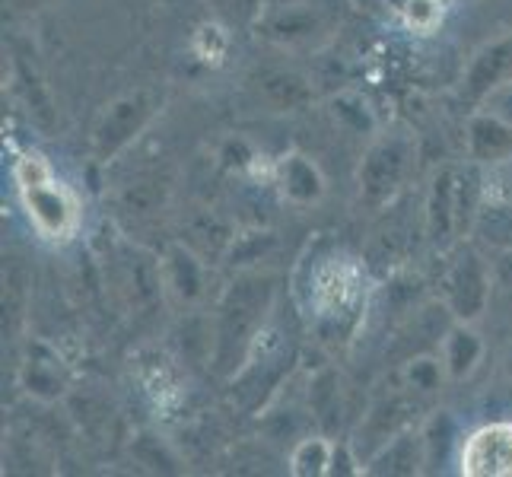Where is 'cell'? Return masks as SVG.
<instances>
[{"mask_svg": "<svg viewBox=\"0 0 512 477\" xmlns=\"http://www.w3.org/2000/svg\"><path fill=\"white\" fill-rule=\"evenodd\" d=\"M490 99H493V115H500V118H506V121H512V83H506V86H500L497 93H490Z\"/></svg>", "mask_w": 512, "mask_h": 477, "instance_id": "25", "label": "cell"}, {"mask_svg": "<svg viewBox=\"0 0 512 477\" xmlns=\"http://www.w3.org/2000/svg\"><path fill=\"white\" fill-rule=\"evenodd\" d=\"M455 226V179L452 172H443L436 179L433 201H430V229L433 239H446V233Z\"/></svg>", "mask_w": 512, "mask_h": 477, "instance_id": "14", "label": "cell"}, {"mask_svg": "<svg viewBox=\"0 0 512 477\" xmlns=\"http://www.w3.org/2000/svg\"><path fill=\"white\" fill-rule=\"evenodd\" d=\"M474 233L484 242L500 245V249H512V201H487L478 210V220H474Z\"/></svg>", "mask_w": 512, "mask_h": 477, "instance_id": "11", "label": "cell"}, {"mask_svg": "<svg viewBox=\"0 0 512 477\" xmlns=\"http://www.w3.org/2000/svg\"><path fill=\"white\" fill-rule=\"evenodd\" d=\"M468 144L471 156L481 163H506L512 156V121L500 115H478L468 128Z\"/></svg>", "mask_w": 512, "mask_h": 477, "instance_id": "8", "label": "cell"}, {"mask_svg": "<svg viewBox=\"0 0 512 477\" xmlns=\"http://www.w3.org/2000/svg\"><path fill=\"white\" fill-rule=\"evenodd\" d=\"M280 188H284L290 201L312 204L322 198L325 182H322V172L315 169V163H309L306 156H290L284 159V166H280Z\"/></svg>", "mask_w": 512, "mask_h": 477, "instance_id": "9", "label": "cell"}, {"mask_svg": "<svg viewBox=\"0 0 512 477\" xmlns=\"http://www.w3.org/2000/svg\"><path fill=\"white\" fill-rule=\"evenodd\" d=\"M509 379H512V357H509Z\"/></svg>", "mask_w": 512, "mask_h": 477, "instance_id": "27", "label": "cell"}, {"mask_svg": "<svg viewBox=\"0 0 512 477\" xmlns=\"http://www.w3.org/2000/svg\"><path fill=\"white\" fill-rule=\"evenodd\" d=\"M462 474L512 477V423H490L462 449Z\"/></svg>", "mask_w": 512, "mask_h": 477, "instance_id": "3", "label": "cell"}, {"mask_svg": "<svg viewBox=\"0 0 512 477\" xmlns=\"http://www.w3.org/2000/svg\"><path fill=\"white\" fill-rule=\"evenodd\" d=\"M404 175V144L401 140H382L366 153L360 169V188L369 204H379L392 194Z\"/></svg>", "mask_w": 512, "mask_h": 477, "instance_id": "5", "label": "cell"}, {"mask_svg": "<svg viewBox=\"0 0 512 477\" xmlns=\"http://www.w3.org/2000/svg\"><path fill=\"white\" fill-rule=\"evenodd\" d=\"M357 462L350 458V449L347 446H334L331 449V465H328V474H357L360 468H353Z\"/></svg>", "mask_w": 512, "mask_h": 477, "instance_id": "24", "label": "cell"}, {"mask_svg": "<svg viewBox=\"0 0 512 477\" xmlns=\"http://www.w3.org/2000/svg\"><path fill=\"white\" fill-rule=\"evenodd\" d=\"M512 83V35L487 45L468 70V96L484 99Z\"/></svg>", "mask_w": 512, "mask_h": 477, "instance_id": "7", "label": "cell"}, {"mask_svg": "<svg viewBox=\"0 0 512 477\" xmlns=\"http://www.w3.org/2000/svg\"><path fill=\"white\" fill-rule=\"evenodd\" d=\"M506 163H509V166H506V169L500 172V179H497V182L503 185V188H500V191H503V194H500V198L512 201V156L506 159Z\"/></svg>", "mask_w": 512, "mask_h": 477, "instance_id": "26", "label": "cell"}, {"mask_svg": "<svg viewBox=\"0 0 512 477\" xmlns=\"http://www.w3.org/2000/svg\"><path fill=\"white\" fill-rule=\"evenodd\" d=\"M408 404H404L401 398H392V401H382L379 408L373 411V417H369L366 423V436H369V446L373 449H382L388 446L392 439L401 433V427L408 423Z\"/></svg>", "mask_w": 512, "mask_h": 477, "instance_id": "13", "label": "cell"}, {"mask_svg": "<svg viewBox=\"0 0 512 477\" xmlns=\"http://www.w3.org/2000/svg\"><path fill=\"white\" fill-rule=\"evenodd\" d=\"M478 194H481V185H478V175H465V182L455 185V226H474L478 220Z\"/></svg>", "mask_w": 512, "mask_h": 477, "instance_id": "18", "label": "cell"}, {"mask_svg": "<svg viewBox=\"0 0 512 477\" xmlns=\"http://www.w3.org/2000/svg\"><path fill=\"white\" fill-rule=\"evenodd\" d=\"M20 77H23V83H26V96H29V105H32L29 112H35V118H39V125H42V128H51V102H48V96L42 93L39 80H35V77L29 74V67H26L23 58H20Z\"/></svg>", "mask_w": 512, "mask_h": 477, "instance_id": "19", "label": "cell"}, {"mask_svg": "<svg viewBox=\"0 0 512 477\" xmlns=\"http://www.w3.org/2000/svg\"><path fill=\"white\" fill-rule=\"evenodd\" d=\"M481 360V338L471 328L458 325L446 331V369L452 379H465Z\"/></svg>", "mask_w": 512, "mask_h": 477, "instance_id": "10", "label": "cell"}, {"mask_svg": "<svg viewBox=\"0 0 512 477\" xmlns=\"http://www.w3.org/2000/svg\"><path fill=\"white\" fill-rule=\"evenodd\" d=\"M408 379L414 388H423V392H433V388H439V363L430 360V357H417L411 360L408 366Z\"/></svg>", "mask_w": 512, "mask_h": 477, "instance_id": "22", "label": "cell"}, {"mask_svg": "<svg viewBox=\"0 0 512 477\" xmlns=\"http://www.w3.org/2000/svg\"><path fill=\"white\" fill-rule=\"evenodd\" d=\"M331 449L325 439H303L293 452V474L309 477V474H328L331 465Z\"/></svg>", "mask_w": 512, "mask_h": 477, "instance_id": "17", "label": "cell"}, {"mask_svg": "<svg viewBox=\"0 0 512 477\" xmlns=\"http://www.w3.org/2000/svg\"><path fill=\"white\" fill-rule=\"evenodd\" d=\"M487 306V271L481 258L474 252H465L449 274V309L455 318L471 322Z\"/></svg>", "mask_w": 512, "mask_h": 477, "instance_id": "6", "label": "cell"}, {"mask_svg": "<svg viewBox=\"0 0 512 477\" xmlns=\"http://www.w3.org/2000/svg\"><path fill=\"white\" fill-rule=\"evenodd\" d=\"M169 284L179 290V296L191 299L201 290V268L185 249H172L169 252Z\"/></svg>", "mask_w": 512, "mask_h": 477, "instance_id": "16", "label": "cell"}, {"mask_svg": "<svg viewBox=\"0 0 512 477\" xmlns=\"http://www.w3.org/2000/svg\"><path fill=\"white\" fill-rule=\"evenodd\" d=\"M198 51L204 61H220L223 51H226V35L220 26H204L198 32Z\"/></svg>", "mask_w": 512, "mask_h": 477, "instance_id": "23", "label": "cell"}, {"mask_svg": "<svg viewBox=\"0 0 512 477\" xmlns=\"http://www.w3.org/2000/svg\"><path fill=\"white\" fill-rule=\"evenodd\" d=\"M268 303H271V280H261V277H245L226 293L220 306V328H217L220 369H233L242 363L245 350L258 338Z\"/></svg>", "mask_w": 512, "mask_h": 477, "instance_id": "1", "label": "cell"}, {"mask_svg": "<svg viewBox=\"0 0 512 477\" xmlns=\"http://www.w3.org/2000/svg\"><path fill=\"white\" fill-rule=\"evenodd\" d=\"M261 90H264V96H268L271 105H277V109H293V105L309 99L306 83L299 77H293V74H268L261 83Z\"/></svg>", "mask_w": 512, "mask_h": 477, "instance_id": "15", "label": "cell"}, {"mask_svg": "<svg viewBox=\"0 0 512 477\" xmlns=\"http://www.w3.org/2000/svg\"><path fill=\"white\" fill-rule=\"evenodd\" d=\"M150 115H153V99L147 93L118 99L112 109L105 112L102 125L96 131V156L99 159L115 156L131 137H137V131L150 121Z\"/></svg>", "mask_w": 512, "mask_h": 477, "instance_id": "4", "label": "cell"}, {"mask_svg": "<svg viewBox=\"0 0 512 477\" xmlns=\"http://www.w3.org/2000/svg\"><path fill=\"white\" fill-rule=\"evenodd\" d=\"M408 23L420 32H430L439 20H443V7H439V0H408Z\"/></svg>", "mask_w": 512, "mask_h": 477, "instance_id": "20", "label": "cell"}, {"mask_svg": "<svg viewBox=\"0 0 512 477\" xmlns=\"http://www.w3.org/2000/svg\"><path fill=\"white\" fill-rule=\"evenodd\" d=\"M20 191L29 207V217L48 239H64L74 233L77 207L70 201V194L55 182V175H48V179L35 182V185H23Z\"/></svg>", "mask_w": 512, "mask_h": 477, "instance_id": "2", "label": "cell"}, {"mask_svg": "<svg viewBox=\"0 0 512 477\" xmlns=\"http://www.w3.org/2000/svg\"><path fill=\"white\" fill-rule=\"evenodd\" d=\"M423 446V439H414L408 433H401L395 436L392 443L382 446L379 455H376V462H373V474H414L417 471V462H420V449Z\"/></svg>", "mask_w": 512, "mask_h": 477, "instance_id": "12", "label": "cell"}, {"mask_svg": "<svg viewBox=\"0 0 512 477\" xmlns=\"http://www.w3.org/2000/svg\"><path fill=\"white\" fill-rule=\"evenodd\" d=\"M29 392L42 395V398H55L61 395V379H58V369L48 373V363H29Z\"/></svg>", "mask_w": 512, "mask_h": 477, "instance_id": "21", "label": "cell"}]
</instances>
